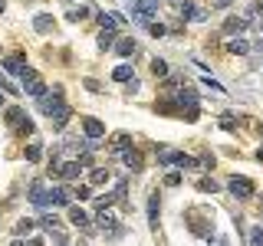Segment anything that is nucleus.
I'll list each match as a JSON object with an SVG mask.
<instances>
[{
	"mask_svg": "<svg viewBox=\"0 0 263 246\" xmlns=\"http://www.w3.org/2000/svg\"><path fill=\"white\" fill-rule=\"evenodd\" d=\"M112 79H115V82H132V66H119V69L112 73Z\"/></svg>",
	"mask_w": 263,
	"mask_h": 246,
	"instance_id": "obj_27",
	"label": "nucleus"
},
{
	"mask_svg": "<svg viewBox=\"0 0 263 246\" xmlns=\"http://www.w3.org/2000/svg\"><path fill=\"white\" fill-rule=\"evenodd\" d=\"M165 184H168V187L181 184V174H178V171H168V174H165Z\"/></svg>",
	"mask_w": 263,
	"mask_h": 246,
	"instance_id": "obj_32",
	"label": "nucleus"
},
{
	"mask_svg": "<svg viewBox=\"0 0 263 246\" xmlns=\"http://www.w3.org/2000/svg\"><path fill=\"white\" fill-rule=\"evenodd\" d=\"M227 191H231L234 197H240V200H250V197L257 194V191H253V181L244 178V174H234V178L227 181Z\"/></svg>",
	"mask_w": 263,
	"mask_h": 246,
	"instance_id": "obj_1",
	"label": "nucleus"
},
{
	"mask_svg": "<svg viewBox=\"0 0 263 246\" xmlns=\"http://www.w3.org/2000/svg\"><path fill=\"white\" fill-rule=\"evenodd\" d=\"M30 230H33V220H20L13 233H17V240H20V236H26V233H30Z\"/></svg>",
	"mask_w": 263,
	"mask_h": 246,
	"instance_id": "obj_30",
	"label": "nucleus"
},
{
	"mask_svg": "<svg viewBox=\"0 0 263 246\" xmlns=\"http://www.w3.org/2000/svg\"><path fill=\"white\" fill-rule=\"evenodd\" d=\"M158 217H161V197H158V191L148 197V227L158 230Z\"/></svg>",
	"mask_w": 263,
	"mask_h": 246,
	"instance_id": "obj_11",
	"label": "nucleus"
},
{
	"mask_svg": "<svg viewBox=\"0 0 263 246\" xmlns=\"http://www.w3.org/2000/svg\"><path fill=\"white\" fill-rule=\"evenodd\" d=\"M253 13H263V0H257V4H253Z\"/></svg>",
	"mask_w": 263,
	"mask_h": 246,
	"instance_id": "obj_40",
	"label": "nucleus"
},
{
	"mask_svg": "<svg viewBox=\"0 0 263 246\" xmlns=\"http://www.w3.org/2000/svg\"><path fill=\"white\" fill-rule=\"evenodd\" d=\"M165 4H181V0H165Z\"/></svg>",
	"mask_w": 263,
	"mask_h": 246,
	"instance_id": "obj_43",
	"label": "nucleus"
},
{
	"mask_svg": "<svg viewBox=\"0 0 263 246\" xmlns=\"http://www.w3.org/2000/svg\"><path fill=\"white\" fill-rule=\"evenodd\" d=\"M135 49H138L135 40H119V43H115V53L119 56H135Z\"/></svg>",
	"mask_w": 263,
	"mask_h": 246,
	"instance_id": "obj_21",
	"label": "nucleus"
},
{
	"mask_svg": "<svg viewBox=\"0 0 263 246\" xmlns=\"http://www.w3.org/2000/svg\"><path fill=\"white\" fill-rule=\"evenodd\" d=\"M4 92H7V89H4V86H0V105H4Z\"/></svg>",
	"mask_w": 263,
	"mask_h": 246,
	"instance_id": "obj_41",
	"label": "nucleus"
},
{
	"mask_svg": "<svg viewBox=\"0 0 263 246\" xmlns=\"http://www.w3.org/2000/svg\"><path fill=\"white\" fill-rule=\"evenodd\" d=\"M59 95H63L59 89H53V92H43V95H40V112H43V115H53V112L63 105V98H59Z\"/></svg>",
	"mask_w": 263,
	"mask_h": 246,
	"instance_id": "obj_7",
	"label": "nucleus"
},
{
	"mask_svg": "<svg viewBox=\"0 0 263 246\" xmlns=\"http://www.w3.org/2000/svg\"><path fill=\"white\" fill-rule=\"evenodd\" d=\"M109 178H112V174H109L106 167H95V171H92V178H89V181H92V184L99 187V184H109Z\"/></svg>",
	"mask_w": 263,
	"mask_h": 246,
	"instance_id": "obj_25",
	"label": "nucleus"
},
{
	"mask_svg": "<svg viewBox=\"0 0 263 246\" xmlns=\"http://www.w3.org/2000/svg\"><path fill=\"white\" fill-rule=\"evenodd\" d=\"M220 128H224V131H234V128H237V125H234V115H224V118H220Z\"/></svg>",
	"mask_w": 263,
	"mask_h": 246,
	"instance_id": "obj_35",
	"label": "nucleus"
},
{
	"mask_svg": "<svg viewBox=\"0 0 263 246\" xmlns=\"http://www.w3.org/2000/svg\"><path fill=\"white\" fill-rule=\"evenodd\" d=\"M227 49H231V53H234V56H247V53H250V49H253V46H250V43H247V40H244V37H234V40H231V43H227Z\"/></svg>",
	"mask_w": 263,
	"mask_h": 246,
	"instance_id": "obj_19",
	"label": "nucleus"
},
{
	"mask_svg": "<svg viewBox=\"0 0 263 246\" xmlns=\"http://www.w3.org/2000/svg\"><path fill=\"white\" fill-rule=\"evenodd\" d=\"M69 223H73V227H79V230H92V220H89V214H86V210H79V207L69 210Z\"/></svg>",
	"mask_w": 263,
	"mask_h": 246,
	"instance_id": "obj_14",
	"label": "nucleus"
},
{
	"mask_svg": "<svg viewBox=\"0 0 263 246\" xmlns=\"http://www.w3.org/2000/svg\"><path fill=\"white\" fill-rule=\"evenodd\" d=\"M198 191H211V194H214V191H217V181H207V178L198 181Z\"/></svg>",
	"mask_w": 263,
	"mask_h": 246,
	"instance_id": "obj_33",
	"label": "nucleus"
},
{
	"mask_svg": "<svg viewBox=\"0 0 263 246\" xmlns=\"http://www.w3.org/2000/svg\"><path fill=\"white\" fill-rule=\"evenodd\" d=\"M247 240H250V243H263V230H260V227H253V230H250V236H247Z\"/></svg>",
	"mask_w": 263,
	"mask_h": 246,
	"instance_id": "obj_36",
	"label": "nucleus"
},
{
	"mask_svg": "<svg viewBox=\"0 0 263 246\" xmlns=\"http://www.w3.org/2000/svg\"><path fill=\"white\" fill-rule=\"evenodd\" d=\"M69 115H73V112H69V105H59V109L50 115V118H53V128L63 131V128H66V122H69Z\"/></svg>",
	"mask_w": 263,
	"mask_h": 246,
	"instance_id": "obj_18",
	"label": "nucleus"
},
{
	"mask_svg": "<svg viewBox=\"0 0 263 246\" xmlns=\"http://www.w3.org/2000/svg\"><path fill=\"white\" fill-rule=\"evenodd\" d=\"M82 131H86V138H89V142H95V138H102V135H106V125H102L99 118H86V122H82Z\"/></svg>",
	"mask_w": 263,
	"mask_h": 246,
	"instance_id": "obj_13",
	"label": "nucleus"
},
{
	"mask_svg": "<svg viewBox=\"0 0 263 246\" xmlns=\"http://www.w3.org/2000/svg\"><path fill=\"white\" fill-rule=\"evenodd\" d=\"M158 161H161V164H181V167H191V164H194L188 154L171 151V148H158Z\"/></svg>",
	"mask_w": 263,
	"mask_h": 246,
	"instance_id": "obj_5",
	"label": "nucleus"
},
{
	"mask_svg": "<svg viewBox=\"0 0 263 246\" xmlns=\"http://www.w3.org/2000/svg\"><path fill=\"white\" fill-rule=\"evenodd\" d=\"M122 158H125V167H128V171H142V154H138L135 148L122 151Z\"/></svg>",
	"mask_w": 263,
	"mask_h": 246,
	"instance_id": "obj_20",
	"label": "nucleus"
},
{
	"mask_svg": "<svg viewBox=\"0 0 263 246\" xmlns=\"http://www.w3.org/2000/svg\"><path fill=\"white\" fill-rule=\"evenodd\" d=\"M227 4H231V0H217V7H227Z\"/></svg>",
	"mask_w": 263,
	"mask_h": 246,
	"instance_id": "obj_42",
	"label": "nucleus"
},
{
	"mask_svg": "<svg viewBox=\"0 0 263 246\" xmlns=\"http://www.w3.org/2000/svg\"><path fill=\"white\" fill-rule=\"evenodd\" d=\"M112 43H115V26H112V30H102V33H99V46H102V49H112Z\"/></svg>",
	"mask_w": 263,
	"mask_h": 246,
	"instance_id": "obj_24",
	"label": "nucleus"
},
{
	"mask_svg": "<svg viewBox=\"0 0 263 246\" xmlns=\"http://www.w3.org/2000/svg\"><path fill=\"white\" fill-rule=\"evenodd\" d=\"M4 118H7V125H13V128H20V125H23V122H26V118H30V115H26V112L20 109V105H13V109H7V112H4Z\"/></svg>",
	"mask_w": 263,
	"mask_h": 246,
	"instance_id": "obj_16",
	"label": "nucleus"
},
{
	"mask_svg": "<svg viewBox=\"0 0 263 246\" xmlns=\"http://www.w3.org/2000/svg\"><path fill=\"white\" fill-rule=\"evenodd\" d=\"M0 13H4V0H0Z\"/></svg>",
	"mask_w": 263,
	"mask_h": 246,
	"instance_id": "obj_44",
	"label": "nucleus"
},
{
	"mask_svg": "<svg viewBox=\"0 0 263 246\" xmlns=\"http://www.w3.org/2000/svg\"><path fill=\"white\" fill-rule=\"evenodd\" d=\"M30 203L40 207V210L50 207V191L43 187V181H33V184H30Z\"/></svg>",
	"mask_w": 263,
	"mask_h": 246,
	"instance_id": "obj_6",
	"label": "nucleus"
},
{
	"mask_svg": "<svg viewBox=\"0 0 263 246\" xmlns=\"http://www.w3.org/2000/svg\"><path fill=\"white\" fill-rule=\"evenodd\" d=\"M56 178H63V181H76V178H82V164H79V161H66V164H59Z\"/></svg>",
	"mask_w": 263,
	"mask_h": 246,
	"instance_id": "obj_12",
	"label": "nucleus"
},
{
	"mask_svg": "<svg viewBox=\"0 0 263 246\" xmlns=\"http://www.w3.org/2000/svg\"><path fill=\"white\" fill-rule=\"evenodd\" d=\"M69 200H73V194L66 187H50V207H66Z\"/></svg>",
	"mask_w": 263,
	"mask_h": 246,
	"instance_id": "obj_15",
	"label": "nucleus"
},
{
	"mask_svg": "<svg viewBox=\"0 0 263 246\" xmlns=\"http://www.w3.org/2000/svg\"><path fill=\"white\" fill-rule=\"evenodd\" d=\"M86 89H89V92H102V86L95 79H86Z\"/></svg>",
	"mask_w": 263,
	"mask_h": 246,
	"instance_id": "obj_38",
	"label": "nucleus"
},
{
	"mask_svg": "<svg viewBox=\"0 0 263 246\" xmlns=\"http://www.w3.org/2000/svg\"><path fill=\"white\" fill-rule=\"evenodd\" d=\"M260 33H263V23H260Z\"/></svg>",
	"mask_w": 263,
	"mask_h": 246,
	"instance_id": "obj_45",
	"label": "nucleus"
},
{
	"mask_svg": "<svg viewBox=\"0 0 263 246\" xmlns=\"http://www.w3.org/2000/svg\"><path fill=\"white\" fill-rule=\"evenodd\" d=\"M40 158H43V148H40V145H30V148H26V161H40Z\"/></svg>",
	"mask_w": 263,
	"mask_h": 246,
	"instance_id": "obj_31",
	"label": "nucleus"
},
{
	"mask_svg": "<svg viewBox=\"0 0 263 246\" xmlns=\"http://www.w3.org/2000/svg\"><path fill=\"white\" fill-rule=\"evenodd\" d=\"M99 23H102V30H112V26L122 23V17L119 13H99Z\"/></svg>",
	"mask_w": 263,
	"mask_h": 246,
	"instance_id": "obj_22",
	"label": "nucleus"
},
{
	"mask_svg": "<svg viewBox=\"0 0 263 246\" xmlns=\"http://www.w3.org/2000/svg\"><path fill=\"white\" fill-rule=\"evenodd\" d=\"M95 227H99L102 233H106V230H109V233H112V236H122V227H119V223H115V214H112V210H109V207H99V217H95Z\"/></svg>",
	"mask_w": 263,
	"mask_h": 246,
	"instance_id": "obj_4",
	"label": "nucleus"
},
{
	"mask_svg": "<svg viewBox=\"0 0 263 246\" xmlns=\"http://www.w3.org/2000/svg\"><path fill=\"white\" fill-rule=\"evenodd\" d=\"M40 227H43V230H50V233H53V230H59L63 223H59V217H53V214H43V217H40Z\"/></svg>",
	"mask_w": 263,
	"mask_h": 246,
	"instance_id": "obj_23",
	"label": "nucleus"
},
{
	"mask_svg": "<svg viewBox=\"0 0 263 246\" xmlns=\"http://www.w3.org/2000/svg\"><path fill=\"white\" fill-rule=\"evenodd\" d=\"M23 92L30 98H40L46 92V82L40 79V73H33V69H26V73H23Z\"/></svg>",
	"mask_w": 263,
	"mask_h": 246,
	"instance_id": "obj_3",
	"label": "nucleus"
},
{
	"mask_svg": "<svg viewBox=\"0 0 263 246\" xmlns=\"http://www.w3.org/2000/svg\"><path fill=\"white\" fill-rule=\"evenodd\" d=\"M151 73H155L158 79H165V76H168V62H165V59H151Z\"/></svg>",
	"mask_w": 263,
	"mask_h": 246,
	"instance_id": "obj_26",
	"label": "nucleus"
},
{
	"mask_svg": "<svg viewBox=\"0 0 263 246\" xmlns=\"http://www.w3.org/2000/svg\"><path fill=\"white\" fill-rule=\"evenodd\" d=\"M148 33L151 37H165V26L161 23H148Z\"/></svg>",
	"mask_w": 263,
	"mask_h": 246,
	"instance_id": "obj_37",
	"label": "nucleus"
},
{
	"mask_svg": "<svg viewBox=\"0 0 263 246\" xmlns=\"http://www.w3.org/2000/svg\"><path fill=\"white\" fill-rule=\"evenodd\" d=\"M109 154H122V151H128V148H132V135H128V131H115V135L112 138H109Z\"/></svg>",
	"mask_w": 263,
	"mask_h": 246,
	"instance_id": "obj_8",
	"label": "nucleus"
},
{
	"mask_svg": "<svg viewBox=\"0 0 263 246\" xmlns=\"http://www.w3.org/2000/svg\"><path fill=\"white\" fill-rule=\"evenodd\" d=\"M201 167H214V154H204V158H201Z\"/></svg>",
	"mask_w": 263,
	"mask_h": 246,
	"instance_id": "obj_39",
	"label": "nucleus"
},
{
	"mask_svg": "<svg viewBox=\"0 0 263 246\" xmlns=\"http://www.w3.org/2000/svg\"><path fill=\"white\" fill-rule=\"evenodd\" d=\"M178 13H181L184 20H207V13L201 10L198 4H191V0H181V4H178Z\"/></svg>",
	"mask_w": 263,
	"mask_h": 246,
	"instance_id": "obj_10",
	"label": "nucleus"
},
{
	"mask_svg": "<svg viewBox=\"0 0 263 246\" xmlns=\"http://www.w3.org/2000/svg\"><path fill=\"white\" fill-rule=\"evenodd\" d=\"M247 23H250V20H244V17H231L224 23V33H231V37H240V33L247 30Z\"/></svg>",
	"mask_w": 263,
	"mask_h": 246,
	"instance_id": "obj_17",
	"label": "nucleus"
},
{
	"mask_svg": "<svg viewBox=\"0 0 263 246\" xmlns=\"http://www.w3.org/2000/svg\"><path fill=\"white\" fill-rule=\"evenodd\" d=\"M86 17H89L86 7H73V10H69V20H73V23H79V20H86Z\"/></svg>",
	"mask_w": 263,
	"mask_h": 246,
	"instance_id": "obj_29",
	"label": "nucleus"
},
{
	"mask_svg": "<svg viewBox=\"0 0 263 246\" xmlns=\"http://www.w3.org/2000/svg\"><path fill=\"white\" fill-rule=\"evenodd\" d=\"M4 69H7L10 76H20V79H23V73H26L30 66H26L23 56H4Z\"/></svg>",
	"mask_w": 263,
	"mask_h": 246,
	"instance_id": "obj_9",
	"label": "nucleus"
},
{
	"mask_svg": "<svg viewBox=\"0 0 263 246\" xmlns=\"http://www.w3.org/2000/svg\"><path fill=\"white\" fill-rule=\"evenodd\" d=\"M33 26H37L40 33H46V30H50V26H53V17H46V13H40V17L33 20Z\"/></svg>",
	"mask_w": 263,
	"mask_h": 246,
	"instance_id": "obj_28",
	"label": "nucleus"
},
{
	"mask_svg": "<svg viewBox=\"0 0 263 246\" xmlns=\"http://www.w3.org/2000/svg\"><path fill=\"white\" fill-rule=\"evenodd\" d=\"M158 10V0H132V20L135 23H151V13Z\"/></svg>",
	"mask_w": 263,
	"mask_h": 246,
	"instance_id": "obj_2",
	"label": "nucleus"
},
{
	"mask_svg": "<svg viewBox=\"0 0 263 246\" xmlns=\"http://www.w3.org/2000/svg\"><path fill=\"white\" fill-rule=\"evenodd\" d=\"M125 191H128L125 181H119V187H115V200H119V203H125Z\"/></svg>",
	"mask_w": 263,
	"mask_h": 246,
	"instance_id": "obj_34",
	"label": "nucleus"
}]
</instances>
